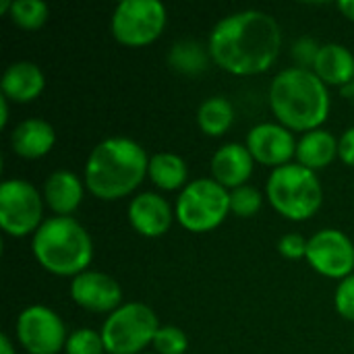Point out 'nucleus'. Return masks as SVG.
Wrapping results in <instances>:
<instances>
[{
  "mask_svg": "<svg viewBox=\"0 0 354 354\" xmlns=\"http://www.w3.org/2000/svg\"><path fill=\"white\" fill-rule=\"evenodd\" d=\"M212 60L236 77L261 75L274 66L282 50V29L263 10H241L224 17L209 33Z\"/></svg>",
  "mask_w": 354,
  "mask_h": 354,
  "instance_id": "nucleus-1",
  "label": "nucleus"
},
{
  "mask_svg": "<svg viewBox=\"0 0 354 354\" xmlns=\"http://www.w3.org/2000/svg\"><path fill=\"white\" fill-rule=\"evenodd\" d=\"M270 108L276 120L288 131L311 133L322 129L330 116V89L313 71L290 66L274 77Z\"/></svg>",
  "mask_w": 354,
  "mask_h": 354,
  "instance_id": "nucleus-2",
  "label": "nucleus"
},
{
  "mask_svg": "<svg viewBox=\"0 0 354 354\" xmlns=\"http://www.w3.org/2000/svg\"><path fill=\"white\" fill-rule=\"evenodd\" d=\"M147 170L149 158L137 141L112 137L91 149L85 164V187L102 201H116L131 195Z\"/></svg>",
  "mask_w": 354,
  "mask_h": 354,
  "instance_id": "nucleus-3",
  "label": "nucleus"
},
{
  "mask_svg": "<svg viewBox=\"0 0 354 354\" xmlns=\"http://www.w3.org/2000/svg\"><path fill=\"white\" fill-rule=\"evenodd\" d=\"M37 263L54 276H79L93 259V243L75 218L54 216L44 220L31 241Z\"/></svg>",
  "mask_w": 354,
  "mask_h": 354,
  "instance_id": "nucleus-4",
  "label": "nucleus"
},
{
  "mask_svg": "<svg viewBox=\"0 0 354 354\" xmlns=\"http://www.w3.org/2000/svg\"><path fill=\"white\" fill-rule=\"evenodd\" d=\"M268 201L286 220L305 222L313 218L324 203V189L317 174L301 164L276 168L266 187Z\"/></svg>",
  "mask_w": 354,
  "mask_h": 354,
  "instance_id": "nucleus-5",
  "label": "nucleus"
},
{
  "mask_svg": "<svg viewBox=\"0 0 354 354\" xmlns=\"http://www.w3.org/2000/svg\"><path fill=\"white\" fill-rule=\"evenodd\" d=\"M230 214V191L214 178H199L189 183L174 207L178 224L189 232H209L218 228Z\"/></svg>",
  "mask_w": 354,
  "mask_h": 354,
  "instance_id": "nucleus-6",
  "label": "nucleus"
},
{
  "mask_svg": "<svg viewBox=\"0 0 354 354\" xmlns=\"http://www.w3.org/2000/svg\"><path fill=\"white\" fill-rule=\"evenodd\" d=\"M160 328L147 305L127 303L108 315L100 334L108 354H143V348L153 344Z\"/></svg>",
  "mask_w": 354,
  "mask_h": 354,
  "instance_id": "nucleus-7",
  "label": "nucleus"
},
{
  "mask_svg": "<svg viewBox=\"0 0 354 354\" xmlns=\"http://www.w3.org/2000/svg\"><path fill=\"white\" fill-rule=\"evenodd\" d=\"M166 23L168 12L160 0H124L114 8L110 29L118 44L143 48L164 33Z\"/></svg>",
  "mask_w": 354,
  "mask_h": 354,
  "instance_id": "nucleus-8",
  "label": "nucleus"
},
{
  "mask_svg": "<svg viewBox=\"0 0 354 354\" xmlns=\"http://www.w3.org/2000/svg\"><path fill=\"white\" fill-rule=\"evenodd\" d=\"M44 197L23 180L10 178L0 187V226L8 236L23 239L35 234L44 224Z\"/></svg>",
  "mask_w": 354,
  "mask_h": 354,
  "instance_id": "nucleus-9",
  "label": "nucleus"
},
{
  "mask_svg": "<svg viewBox=\"0 0 354 354\" xmlns=\"http://www.w3.org/2000/svg\"><path fill=\"white\" fill-rule=\"evenodd\" d=\"M17 338L29 354H58L66 346V328L50 307L31 305L17 319Z\"/></svg>",
  "mask_w": 354,
  "mask_h": 354,
  "instance_id": "nucleus-10",
  "label": "nucleus"
},
{
  "mask_svg": "<svg viewBox=\"0 0 354 354\" xmlns=\"http://www.w3.org/2000/svg\"><path fill=\"white\" fill-rule=\"evenodd\" d=\"M309 266L332 280H344L353 276L354 270V245L353 241L336 228H324L315 232L307 243Z\"/></svg>",
  "mask_w": 354,
  "mask_h": 354,
  "instance_id": "nucleus-11",
  "label": "nucleus"
},
{
  "mask_svg": "<svg viewBox=\"0 0 354 354\" xmlns=\"http://www.w3.org/2000/svg\"><path fill=\"white\" fill-rule=\"evenodd\" d=\"M297 143L299 141L295 139L292 131L280 122H261L247 135V149L251 151L253 160L263 166H272L274 170L290 164V160L297 156Z\"/></svg>",
  "mask_w": 354,
  "mask_h": 354,
  "instance_id": "nucleus-12",
  "label": "nucleus"
},
{
  "mask_svg": "<svg viewBox=\"0 0 354 354\" xmlns=\"http://www.w3.org/2000/svg\"><path fill=\"white\" fill-rule=\"evenodd\" d=\"M73 301L91 313H114L122 303L120 284L102 272H83L71 282Z\"/></svg>",
  "mask_w": 354,
  "mask_h": 354,
  "instance_id": "nucleus-13",
  "label": "nucleus"
},
{
  "mask_svg": "<svg viewBox=\"0 0 354 354\" xmlns=\"http://www.w3.org/2000/svg\"><path fill=\"white\" fill-rule=\"evenodd\" d=\"M174 218L170 203L158 193H141L129 203V222L145 239L164 236Z\"/></svg>",
  "mask_w": 354,
  "mask_h": 354,
  "instance_id": "nucleus-14",
  "label": "nucleus"
},
{
  "mask_svg": "<svg viewBox=\"0 0 354 354\" xmlns=\"http://www.w3.org/2000/svg\"><path fill=\"white\" fill-rule=\"evenodd\" d=\"M253 164L255 160L247 149V145L241 143L222 145L212 158V178L220 183L224 189L234 191L247 185V180L253 174Z\"/></svg>",
  "mask_w": 354,
  "mask_h": 354,
  "instance_id": "nucleus-15",
  "label": "nucleus"
},
{
  "mask_svg": "<svg viewBox=\"0 0 354 354\" xmlns=\"http://www.w3.org/2000/svg\"><path fill=\"white\" fill-rule=\"evenodd\" d=\"M44 87H46V77H44L41 68L29 60L12 62L4 71L2 81H0L2 95L15 104H29V102L37 100L41 95Z\"/></svg>",
  "mask_w": 354,
  "mask_h": 354,
  "instance_id": "nucleus-16",
  "label": "nucleus"
},
{
  "mask_svg": "<svg viewBox=\"0 0 354 354\" xmlns=\"http://www.w3.org/2000/svg\"><path fill=\"white\" fill-rule=\"evenodd\" d=\"M56 143L54 127L41 118H27L10 133V147L25 160H37L52 151Z\"/></svg>",
  "mask_w": 354,
  "mask_h": 354,
  "instance_id": "nucleus-17",
  "label": "nucleus"
},
{
  "mask_svg": "<svg viewBox=\"0 0 354 354\" xmlns=\"http://www.w3.org/2000/svg\"><path fill=\"white\" fill-rule=\"evenodd\" d=\"M83 201V183L75 172L56 170L46 178L44 203L60 218H71Z\"/></svg>",
  "mask_w": 354,
  "mask_h": 354,
  "instance_id": "nucleus-18",
  "label": "nucleus"
},
{
  "mask_svg": "<svg viewBox=\"0 0 354 354\" xmlns=\"http://www.w3.org/2000/svg\"><path fill=\"white\" fill-rule=\"evenodd\" d=\"M313 73L328 87H346L354 81V54L342 44H324Z\"/></svg>",
  "mask_w": 354,
  "mask_h": 354,
  "instance_id": "nucleus-19",
  "label": "nucleus"
},
{
  "mask_svg": "<svg viewBox=\"0 0 354 354\" xmlns=\"http://www.w3.org/2000/svg\"><path fill=\"white\" fill-rule=\"evenodd\" d=\"M338 156V139L326 131L317 129L311 133H305L297 143V164L317 172L328 168Z\"/></svg>",
  "mask_w": 354,
  "mask_h": 354,
  "instance_id": "nucleus-20",
  "label": "nucleus"
},
{
  "mask_svg": "<svg viewBox=\"0 0 354 354\" xmlns=\"http://www.w3.org/2000/svg\"><path fill=\"white\" fill-rule=\"evenodd\" d=\"M147 176L162 191H176V189H185L189 185L185 160L180 156L168 153V151H162V153H156L149 158Z\"/></svg>",
  "mask_w": 354,
  "mask_h": 354,
  "instance_id": "nucleus-21",
  "label": "nucleus"
},
{
  "mask_svg": "<svg viewBox=\"0 0 354 354\" xmlns=\"http://www.w3.org/2000/svg\"><path fill=\"white\" fill-rule=\"evenodd\" d=\"M209 60H212L209 50L195 39H180L168 52V64L172 66V71L187 75V77L205 73L209 66Z\"/></svg>",
  "mask_w": 354,
  "mask_h": 354,
  "instance_id": "nucleus-22",
  "label": "nucleus"
},
{
  "mask_svg": "<svg viewBox=\"0 0 354 354\" xmlns=\"http://www.w3.org/2000/svg\"><path fill=\"white\" fill-rule=\"evenodd\" d=\"M234 122V108L222 95L207 97L197 110V124L207 137H222Z\"/></svg>",
  "mask_w": 354,
  "mask_h": 354,
  "instance_id": "nucleus-23",
  "label": "nucleus"
},
{
  "mask_svg": "<svg viewBox=\"0 0 354 354\" xmlns=\"http://www.w3.org/2000/svg\"><path fill=\"white\" fill-rule=\"evenodd\" d=\"M8 17L17 27L25 31H35L46 25L50 17V8L41 0H12V8Z\"/></svg>",
  "mask_w": 354,
  "mask_h": 354,
  "instance_id": "nucleus-24",
  "label": "nucleus"
},
{
  "mask_svg": "<svg viewBox=\"0 0 354 354\" xmlns=\"http://www.w3.org/2000/svg\"><path fill=\"white\" fill-rule=\"evenodd\" d=\"M261 205H263V195L251 185H245V187L230 191V212L239 218L257 216Z\"/></svg>",
  "mask_w": 354,
  "mask_h": 354,
  "instance_id": "nucleus-25",
  "label": "nucleus"
},
{
  "mask_svg": "<svg viewBox=\"0 0 354 354\" xmlns=\"http://www.w3.org/2000/svg\"><path fill=\"white\" fill-rule=\"evenodd\" d=\"M64 351L66 354H104L106 346H104L100 332L91 328H81L68 334Z\"/></svg>",
  "mask_w": 354,
  "mask_h": 354,
  "instance_id": "nucleus-26",
  "label": "nucleus"
},
{
  "mask_svg": "<svg viewBox=\"0 0 354 354\" xmlns=\"http://www.w3.org/2000/svg\"><path fill=\"white\" fill-rule=\"evenodd\" d=\"M156 354H185L189 348L187 334L176 326H162L153 338Z\"/></svg>",
  "mask_w": 354,
  "mask_h": 354,
  "instance_id": "nucleus-27",
  "label": "nucleus"
},
{
  "mask_svg": "<svg viewBox=\"0 0 354 354\" xmlns=\"http://www.w3.org/2000/svg\"><path fill=\"white\" fill-rule=\"evenodd\" d=\"M319 50H322V46L313 37H301L292 46V58H295V62H297L299 68L313 71Z\"/></svg>",
  "mask_w": 354,
  "mask_h": 354,
  "instance_id": "nucleus-28",
  "label": "nucleus"
},
{
  "mask_svg": "<svg viewBox=\"0 0 354 354\" xmlns=\"http://www.w3.org/2000/svg\"><path fill=\"white\" fill-rule=\"evenodd\" d=\"M336 309L344 319L354 322V274L344 278L338 284V288H336Z\"/></svg>",
  "mask_w": 354,
  "mask_h": 354,
  "instance_id": "nucleus-29",
  "label": "nucleus"
},
{
  "mask_svg": "<svg viewBox=\"0 0 354 354\" xmlns=\"http://www.w3.org/2000/svg\"><path fill=\"white\" fill-rule=\"evenodd\" d=\"M307 243L309 241H305L301 234L290 232V234H286V236L280 239L278 251L286 259H303V257H307Z\"/></svg>",
  "mask_w": 354,
  "mask_h": 354,
  "instance_id": "nucleus-30",
  "label": "nucleus"
},
{
  "mask_svg": "<svg viewBox=\"0 0 354 354\" xmlns=\"http://www.w3.org/2000/svg\"><path fill=\"white\" fill-rule=\"evenodd\" d=\"M338 158L346 166H353L354 168V127L346 129L342 133V137L338 139Z\"/></svg>",
  "mask_w": 354,
  "mask_h": 354,
  "instance_id": "nucleus-31",
  "label": "nucleus"
},
{
  "mask_svg": "<svg viewBox=\"0 0 354 354\" xmlns=\"http://www.w3.org/2000/svg\"><path fill=\"white\" fill-rule=\"evenodd\" d=\"M338 10H340L348 21H354V0H342V2H338Z\"/></svg>",
  "mask_w": 354,
  "mask_h": 354,
  "instance_id": "nucleus-32",
  "label": "nucleus"
},
{
  "mask_svg": "<svg viewBox=\"0 0 354 354\" xmlns=\"http://www.w3.org/2000/svg\"><path fill=\"white\" fill-rule=\"evenodd\" d=\"M6 122H8V100L2 95V97H0V127L4 129Z\"/></svg>",
  "mask_w": 354,
  "mask_h": 354,
  "instance_id": "nucleus-33",
  "label": "nucleus"
},
{
  "mask_svg": "<svg viewBox=\"0 0 354 354\" xmlns=\"http://www.w3.org/2000/svg\"><path fill=\"white\" fill-rule=\"evenodd\" d=\"M0 354H15V348H12V342L6 334L0 336Z\"/></svg>",
  "mask_w": 354,
  "mask_h": 354,
  "instance_id": "nucleus-34",
  "label": "nucleus"
},
{
  "mask_svg": "<svg viewBox=\"0 0 354 354\" xmlns=\"http://www.w3.org/2000/svg\"><path fill=\"white\" fill-rule=\"evenodd\" d=\"M10 8H12V2H10V0H0V12H2V15H8Z\"/></svg>",
  "mask_w": 354,
  "mask_h": 354,
  "instance_id": "nucleus-35",
  "label": "nucleus"
},
{
  "mask_svg": "<svg viewBox=\"0 0 354 354\" xmlns=\"http://www.w3.org/2000/svg\"><path fill=\"white\" fill-rule=\"evenodd\" d=\"M342 95H346V97H351V100H354V81L351 83V85H346L344 89H342Z\"/></svg>",
  "mask_w": 354,
  "mask_h": 354,
  "instance_id": "nucleus-36",
  "label": "nucleus"
},
{
  "mask_svg": "<svg viewBox=\"0 0 354 354\" xmlns=\"http://www.w3.org/2000/svg\"><path fill=\"white\" fill-rule=\"evenodd\" d=\"M143 354H145V353H143Z\"/></svg>",
  "mask_w": 354,
  "mask_h": 354,
  "instance_id": "nucleus-37",
  "label": "nucleus"
}]
</instances>
